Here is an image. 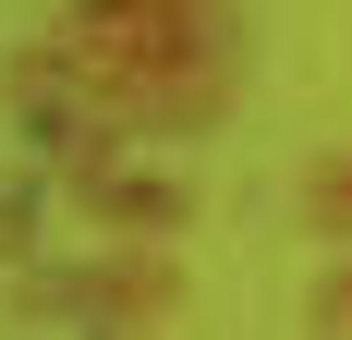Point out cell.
<instances>
[{"label": "cell", "mask_w": 352, "mask_h": 340, "mask_svg": "<svg viewBox=\"0 0 352 340\" xmlns=\"http://www.w3.org/2000/svg\"><path fill=\"white\" fill-rule=\"evenodd\" d=\"M25 316H85V328H170L182 316V268L170 255H122V268H73V279H25Z\"/></svg>", "instance_id": "6da1fadb"}, {"label": "cell", "mask_w": 352, "mask_h": 340, "mask_svg": "<svg viewBox=\"0 0 352 340\" xmlns=\"http://www.w3.org/2000/svg\"><path fill=\"white\" fill-rule=\"evenodd\" d=\"M73 195L98 206V219H122V231H170V219H195V195H182V182H158V170H122V158L73 170Z\"/></svg>", "instance_id": "7a4b0ae2"}, {"label": "cell", "mask_w": 352, "mask_h": 340, "mask_svg": "<svg viewBox=\"0 0 352 340\" xmlns=\"http://www.w3.org/2000/svg\"><path fill=\"white\" fill-rule=\"evenodd\" d=\"M292 219L328 231V243H352V146H340V158H316L304 182H292Z\"/></svg>", "instance_id": "3957f363"}, {"label": "cell", "mask_w": 352, "mask_h": 340, "mask_svg": "<svg viewBox=\"0 0 352 340\" xmlns=\"http://www.w3.org/2000/svg\"><path fill=\"white\" fill-rule=\"evenodd\" d=\"M304 316H316V328H340V340H352V268H328V279H316V304H304Z\"/></svg>", "instance_id": "277c9868"}, {"label": "cell", "mask_w": 352, "mask_h": 340, "mask_svg": "<svg viewBox=\"0 0 352 340\" xmlns=\"http://www.w3.org/2000/svg\"><path fill=\"white\" fill-rule=\"evenodd\" d=\"M25 231H36V206H25V195H0V255H25Z\"/></svg>", "instance_id": "5b68a950"}]
</instances>
